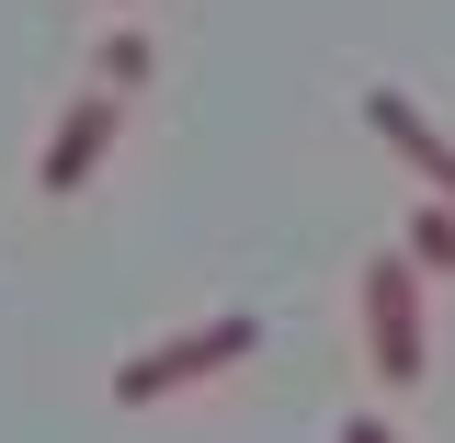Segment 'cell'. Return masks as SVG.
<instances>
[{"mask_svg":"<svg viewBox=\"0 0 455 443\" xmlns=\"http://www.w3.org/2000/svg\"><path fill=\"white\" fill-rule=\"evenodd\" d=\"M353 319H364V364H376L387 387H421V376H433V273H421L410 250H376V262L353 273Z\"/></svg>","mask_w":455,"mask_h":443,"instance_id":"6da1fadb","label":"cell"},{"mask_svg":"<svg viewBox=\"0 0 455 443\" xmlns=\"http://www.w3.org/2000/svg\"><path fill=\"white\" fill-rule=\"evenodd\" d=\"M251 352H262V319H251V307H217V319H194V330H171V341H137V352L114 364V409H160V398L205 387V376L251 364Z\"/></svg>","mask_w":455,"mask_h":443,"instance_id":"7a4b0ae2","label":"cell"},{"mask_svg":"<svg viewBox=\"0 0 455 443\" xmlns=\"http://www.w3.org/2000/svg\"><path fill=\"white\" fill-rule=\"evenodd\" d=\"M114 137H125V91H103V80H92L80 103H57L46 148H35V194H57V205H68V194L114 160Z\"/></svg>","mask_w":455,"mask_h":443,"instance_id":"3957f363","label":"cell"},{"mask_svg":"<svg viewBox=\"0 0 455 443\" xmlns=\"http://www.w3.org/2000/svg\"><path fill=\"white\" fill-rule=\"evenodd\" d=\"M353 114H364V137H376V148H398V160H410V170H421V182L455 205V137H444L421 103H410L398 80H364V103H353Z\"/></svg>","mask_w":455,"mask_h":443,"instance_id":"277c9868","label":"cell"},{"mask_svg":"<svg viewBox=\"0 0 455 443\" xmlns=\"http://www.w3.org/2000/svg\"><path fill=\"white\" fill-rule=\"evenodd\" d=\"M92 80H103V91H125V103H137V91H148V80H160V46H148V35H137V23H114L103 46H92Z\"/></svg>","mask_w":455,"mask_h":443,"instance_id":"5b68a950","label":"cell"},{"mask_svg":"<svg viewBox=\"0 0 455 443\" xmlns=\"http://www.w3.org/2000/svg\"><path fill=\"white\" fill-rule=\"evenodd\" d=\"M398 250H410V262H421L433 284H455V205H444V194H421V205H410Z\"/></svg>","mask_w":455,"mask_h":443,"instance_id":"8992f818","label":"cell"},{"mask_svg":"<svg viewBox=\"0 0 455 443\" xmlns=\"http://www.w3.org/2000/svg\"><path fill=\"white\" fill-rule=\"evenodd\" d=\"M331 443H410V432H398V421H376V409H353V421H341Z\"/></svg>","mask_w":455,"mask_h":443,"instance_id":"52a82bcc","label":"cell"}]
</instances>
